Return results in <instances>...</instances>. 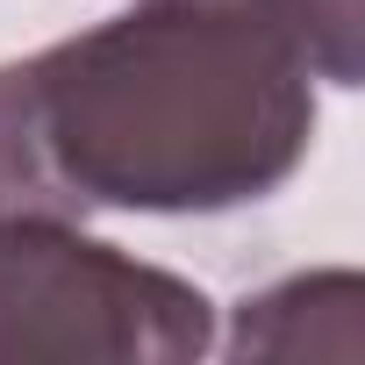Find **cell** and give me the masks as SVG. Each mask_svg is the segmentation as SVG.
Returning a JSON list of instances; mask_svg holds the SVG:
<instances>
[{
    "mask_svg": "<svg viewBox=\"0 0 365 365\" xmlns=\"http://www.w3.org/2000/svg\"><path fill=\"white\" fill-rule=\"evenodd\" d=\"M358 0H129L0 65V222L230 215L315 143V86H358Z\"/></svg>",
    "mask_w": 365,
    "mask_h": 365,
    "instance_id": "6da1fadb",
    "label": "cell"
},
{
    "mask_svg": "<svg viewBox=\"0 0 365 365\" xmlns=\"http://www.w3.org/2000/svg\"><path fill=\"white\" fill-rule=\"evenodd\" d=\"M215 301L79 222H0V365H194Z\"/></svg>",
    "mask_w": 365,
    "mask_h": 365,
    "instance_id": "7a4b0ae2",
    "label": "cell"
},
{
    "mask_svg": "<svg viewBox=\"0 0 365 365\" xmlns=\"http://www.w3.org/2000/svg\"><path fill=\"white\" fill-rule=\"evenodd\" d=\"M222 351L244 358V365H294V358L358 365L365 358V279L351 265L272 279L265 294L237 301V322H230Z\"/></svg>",
    "mask_w": 365,
    "mask_h": 365,
    "instance_id": "3957f363",
    "label": "cell"
}]
</instances>
